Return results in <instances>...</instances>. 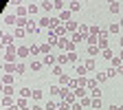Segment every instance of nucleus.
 I'll list each match as a JSON object with an SVG mask.
<instances>
[{
    "label": "nucleus",
    "instance_id": "f257e3e1",
    "mask_svg": "<svg viewBox=\"0 0 123 110\" xmlns=\"http://www.w3.org/2000/svg\"><path fill=\"white\" fill-rule=\"evenodd\" d=\"M51 24H53V18H49V15H42L37 20V26H42V29H51Z\"/></svg>",
    "mask_w": 123,
    "mask_h": 110
},
{
    "label": "nucleus",
    "instance_id": "f03ea898",
    "mask_svg": "<svg viewBox=\"0 0 123 110\" xmlns=\"http://www.w3.org/2000/svg\"><path fill=\"white\" fill-rule=\"evenodd\" d=\"M57 64H59V66L70 64V53H59V55H57Z\"/></svg>",
    "mask_w": 123,
    "mask_h": 110
},
{
    "label": "nucleus",
    "instance_id": "7ed1b4c3",
    "mask_svg": "<svg viewBox=\"0 0 123 110\" xmlns=\"http://www.w3.org/2000/svg\"><path fill=\"white\" fill-rule=\"evenodd\" d=\"M64 26H66V31H68V33H77L81 24H79V22H70V20H68V22H66Z\"/></svg>",
    "mask_w": 123,
    "mask_h": 110
},
{
    "label": "nucleus",
    "instance_id": "20e7f679",
    "mask_svg": "<svg viewBox=\"0 0 123 110\" xmlns=\"http://www.w3.org/2000/svg\"><path fill=\"white\" fill-rule=\"evenodd\" d=\"M2 20H5V24H15L18 26V15H13V13H7Z\"/></svg>",
    "mask_w": 123,
    "mask_h": 110
},
{
    "label": "nucleus",
    "instance_id": "39448f33",
    "mask_svg": "<svg viewBox=\"0 0 123 110\" xmlns=\"http://www.w3.org/2000/svg\"><path fill=\"white\" fill-rule=\"evenodd\" d=\"M55 62H57V57H55V53H51V55H44L42 64H49V66H55Z\"/></svg>",
    "mask_w": 123,
    "mask_h": 110
},
{
    "label": "nucleus",
    "instance_id": "423d86ee",
    "mask_svg": "<svg viewBox=\"0 0 123 110\" xmlns=\"http://www.w3.org/2000/svg\"><path fill=\"white\" fill-rule=\"evenodd\" d=\"M5 73H18V64H13V62H5Z\"/></svg>",
    "mask_w": 123,
    "mask_h": 110
},
{
    "label": "nucleus",
    "instance_id": "0eeeda50",
    "mask_svg": "<svg viewBox=\"0 0 123 110\" xmlns=\"http://www.w3.org/2000/svg\"><path fill=\"white\" fill-rule=\"evenodd\" d=\"M5 55H11V57H18V49H15L13 44H9V46H5Z\"/></svg>",
    "mask_w": 123,
    "mask_h": 110
},
{
    "label": "nucleus",
    "instance_id": "6e6552de",
    "mask_svg": "<svg viewBox=\"0 0 123 110\" xmlns=\"http://www.w3.org/2000/svg\"><path fill=\"white\" fill-rule=\"evenodd\" d=\"M15 15H18V18H26V15H29V7L18 5V13H15Z\"/></svg>",
    "mask_w": 123,
    "mask_h": 110
},
{
    "label": "nucleus",
    "instance_id": "1a4fd4ad",
    "mask_svg": "<svg viewBox=\"0 0 123 110\" xmlns=\"http://www.w3.org/2000/svg\"><path fill=\"white\" fill-rule=\"evenodd\" d=\"M70 15H73V13H70L68 9H64V11H59V15H57V18H59L62 22H68V20H70Z\"/></svg>",
    "mask_w": 123,
    "mask_h": 110
},
{
    "label": "nucleus",
    "instance_id": "9d476101",
    "mask_svg": "<svg viewBox=\"0 0 123 110\" xmlns=\"http://www.w3.org/2000/svg\"><path fill=\"white\" fill-rule=\"evenodd\" d=\"M13 79H15V77H13L11 73H5V75H2V84H5V86H11Z\"/></svg>",
    "mask_w": 123,
    "mask_h": 110
},
{
    "label": "nucleus",
    "instance_id": "9b49d317",
    "mask_svg": "<svg viewBox=\"0 0 123 110\" xmlns=\"http://www.w3.org/2000/svg\"><path fill=\"white\" fill-rule=\"evenodd\" d=\"M86 42H88V46H97V44H99V35H90V33H88Z\"/></svg>",
    "mask_w": 123,
    "mask_h": 110
},
{
    "label": "nucleus",
    "instance_id": "f8f14e48",
    "mask_svg": "<svg viewBox=\"0 0 123 110\" xmlns=\"http://www.w3.org/2000/svg\"><path fill=\"white\" fill-rule=\"evenodd\" d=\"M24 35H26V29H22V26H15V31H13V38H18V40H20V38H24Z\"/></svg>",
    "mask_w": 123,
    "mask_h": 110
},
{
    "label": "nucleus",
    "instance_id": "ddd939ff",
    "mask_svg": "<svg viewBox=\"0 0 123 110\" xmlns=\"http://www.w3.org/2000/svg\"><path fill=\"white\" fill-rule=\"evenodd\" d=\"M13 40H15V38H13V35H9V33H5L2 38H0V42H2L5 46H9V44H13Z\"/></svg>",
    "mask_w": 123,
    "mask_h": 110
},
{
    "label": "nucleus",
    "instance_id": "4468645a",
    "mask_svg": "<svg viewBox=\"0 0 123 110\" xmlns=\"http://www.w3.org/2000/svg\"><path fill=\"white\" fill-rule=\"evenodd\" d=\"M42 66H44V64H42L40 59H33V62H31V64H29V68H31V71H35V73H37V71H40Z\"/></svg>",
    "mask_w": 123,
    "mask_h": 110
},
{
    "label": "nucleus",
    "instance_id": "2eb2a0df",
    "mask_svg": "<svg viewBox=\"0 0 123 110\" xmlns=\"http://www.w3.org/2000/svg\"><path fill=\"white\" fill-rule=\"evenodd\" d=\"M35 31H37L35 20H29V24H26V33H35Z\"/></svg>",
    "mask_w": 123,
    "mask_h": 110
},
{
    "label": "nucleus",
    "instance_id": "dca6fc26",
    "mask_svg": "<svg viewBox=\"0 0 123 110\" xmlns=\"http://www.w3.org/2000/svg\"><path fill=\"white\" fill-rule=\"evenodd\" d=\"M40 7H42L46 13H51V11H53V2H51V0H44V2H42Z\"/></svg>",
    "mask_w": 123,
    "mask_h": 110
},
{
    "label": "nucleus",
    "instance_id": "f3484780",
    "mask_svg": "<svg viewBox=\"0 0 123 110\" xmlns=\"http://www.w3.org/2000/svg\"><path fill=\"white\" fill-rule=\"evenodd\" d=\"M84 66L88 68V73H90V71H95V68H97V64H95V59H92V57H88V59H86V64H84Z\"/></svg>",
    "mask_w": 123,
    "mask_h": 110
},
{
    "label": "nucleus",
    "instance_id": "a211bd4d",
    "mask_svg": "<svg viewBox=\"0 0 123 110\" xmlns=\"http://www.w3.org/2000/svg\"><path fill=\"white\" fill-rule=\"evenodd\" d=\"M79 9H81V5L77 2V0H73V2H68V11H70V13H73V11H79Z\"/></svg>",
    "mask_w": 123,
    "mask_h": 110
},
{
    "label": "nucleus",
    "instance_id": "6ab92c4d",
    "mask_svg": "<svg viewBox=\"0 0 123 110\" xmlns=\"http://www.w3.org/2000/svg\"><path fill=\"white\" fill-rule=\"evenodd\" d=\"M101 57H103V59H105V62H110V59H112V57H114V53H112V51H110V49H105V51H101Z\"/></svg>",
    "mask_w": 123,
    "mask_h": 110
},
{
    "label": "nucleus",
    "instance_id": "aec40b11",
    "mask_svg": "<svg viewBox=\"0 0 123 110\" xmlns=\"http://www.w3.org/2000/svg\"><path fill=\"white\" fill-rule=\"evenodd\" d=\"M70 106H73V104H68V101H64V99L57 101V110H70Z\"/></svg>",
    "mask_w": 123,
    "mask_h": 110
},
{
    "label": "nucleus",
    "instance_id": "412c9836",
    "mask_svg": "<svg viewBox=\"0 0 123 110\" xmlns=\"http://www.w3.org/2000/svg\"><path fill=\"white\" fill-rule=\"evenodd\" d=\"M49 92H51L53 97H59V92H62V86H55V84H53V86L49 88Z\"/></svg>",
    "mask_w": 123,
    "mask_h": 110
},
{
    "label": "nucleus",
    "instance_id": "4be33fe9",
    "mask_svg": "<svg viewBox=\"0 0 123 110\" xmlns=\"http://www.w3.org/2000/svg\"><path fill=\"white\" fill-rule=\"evenodd\" d=\"M26 55H31V49H26V46H20V49H18V57H26Z\"/></svg>",
    "mask_w": 123,
    "mask_h": 110
},
{
    "label": "nucleus",
    "instance_id": "5701e85b",
    "mask_svg": "<svg viewBox=\"0 0 123 110\" xmlns=\"http://www.w3.org/2000/svg\"><path fill=\"white\" fill-rule=\"evenodd\" d=\"M68 84H70V77H68V75H59V86L64 88V86H68Z\"/></svg>",
    "mask_w": 123,
    "mask_h": 110
},
{
    "label": "nucleus",
    "instance_id": "b1692460",
    "mask_svg": "<svg viewBox=\"0 0 123 110\" xmlns=\"http://www.w3.org/2000/svg\"><path fill=\"white\" fill-rule=\"evenodd\" d=\"M66 44H68L66 38H59V40H57V49H59V51H66Z\"/></svg>",
    "mask_w": 123,
    "mask_h": 110
},
{
    "label": "nucleus",
    "instance_id": "393cba45",
    "mask_svg": "<svg viewBox=\"0 0 123 110\" xmlns=\"http://www.w3.org/2000/svg\"><path fill=\"white\" fill-rule=\"evenodd\" d=\"M31 95H33V90H31V88H20V97H24V99H29Z\"/></svg>",
    "mask_w": 123,
    "mask_h": 110
},
{
    "label": "nucleus",
    "instance_id": "a878e982",
    "mask_svg": "<svg viewBox=\"0 0 123 110\" xmlns=\"http://www.w3.org/2000/svg\"><path fill=\"white\" fill-rule=\"evenodd\" d=\"M42 95H44V92H42V90H40V88H37V90H33V95H31V99H33V101H35V104H37V101H40V99H42Z\"/></svg>",
    "mask_w": 123,
    "mask_h": 110
},
{
    "label": "nucleus",
    "instance_id": "bb28decb",
    "mask_svg": "<svg viewBox=\"0 0 123 110\" xmlns=\"http://www.w3.org/2000/svg\"><path fill=\"white\" fill-rule=\"evenodd\" d=\"M15 106H18L20 110H24V108H29V101H26L24 97H20V99H18V104H15Z\"/></svg>",
    "mask_w": 123,
    "mask_h": 110
},
{
    "label": "nucleus",
    "instance_id": "cd10ccee",
    "mask_svg": "<svg viewBox=\"0 0 123 110\" xmlns=\"http://www.w3.org/2000/svg\"><path fill=\"white\" fill-rule=\"evenodd\" d=\"M101 53V49H99V46H88V55L92 57V55H99Z\"/></svg>",
    "mask_w": 123,
    "mask_h": 110
},
{
    "label": "nucleus",
    "instance_id": "c85d7f7f",
    "mask_svg": "<svg viewBox=\"0 0 123 110\" xmlns=\"http://www.w3.org/2000/svg\"><path fill=\"white\" fill-rule=\"evenodd\" d=\"M64 7H66V5L62 2V0H55V2H53V9H55V11H64Z\"/></svg>",
    "mask_w": 123,
    "mask_h": 110
},
{
    "label": "nucleus",
    "instance_id": "c756f323",
    "mask_svg": "<svg viewBox=\"0 0 123 110\" xmlns=\"http://www.w3.org/2000/svg\"><path fill=\"white\" fill-rule=\"evenodd\" d=\"M97 84H99V82H97V79H92V77H90V79H88V86H86V88H88V90H95V88H99Z\"/></svg>",
    "mask_w": 123,
    "mask_h": 110
},
{
    "label": "nucleus",
    "instance_id": "7c9ffc66",
    "mask_svg": "<svg viewBox=\"0 0 123 110\" xmlns=\"http://www.w3.org/2000/svg\"><path fill=\"white\" fill-rule=\"evenodd\" d=\"M88 31H90V35H99V31H101V29H99L97 24H90V26H88Z\"/></svg>",
    "mask_w": 123,
    "mask_h": 110
},
{
    "label": "nucleus",
    "instance_id": "2f4dec72",
    "mask_svg": "<svg viewBox=\"0 0 123 110\" xmlns=\"http://www.w3.org/2000/svg\"><path fill=\"white\" fill-rule=\"evenodd\" d=\"M84 40H86V38L79 33V31H77V33H73V42H75V44H77V42H84Z\"/></svg>",
    "mask_w": 123,
    "mask_h": 110
},
{
    "label": "nucleus",
    "instance_id": "473e14b6",
    "mask_svg": "<svg viewBox=\"0 0 123 110\" xmlns=\"http://www.w3.org/2000/svg\"><path fill=\"white\" fill-rule=\"evenodd\" d=\"M26 64H22V62H18V73H15V75H22V73H26Z\"/></svg>",
    "mask_w": 123,
    "mask_h": 110
},
{
    "label": "nucleus",
    "instance_id": "72a5a7b5",
    "mask_svg": "<svg viewBox=\"0 0 123 110\" xmlns=\"http://www.w3.org/2000/svg\"><path fill=\"white\" fill-rule=\"evenodd\" d=\"M90 97H92V99H101V90H99V88L90 90Z\"/></svg>",
    "mask_w": 123,
    "mask_h": 110
},
{
    "label": "nucleus",
    "instance_id": "f704fd0d",
    "mask_svg": "<svg viewBox=\"0 0 123 110\" xmlns=\"http://www.w3.org/2000/svg\"><path fill=\"white\" fill-rule=\"evenodd\" d=\"M119 31H121L119 24H110V26H108V33H119Z\"/></svg>",
    "mask_w": 123,
    "mask_h": 110
},
{
    "label": "nucleus",
    "instance_id": "c9c22d12",
    "mask_svg": "<svg viewBox=\"0 0 123 110\" xmlns=\"http://www.w3.org/2000/svg\"><path fill=\"white\" fill-rule=\"evenodd\" d=\"M110 64H112V68H117V66H121V64H123V62H121V59H119V57L114 55V57L110 59Z\"/></svg>",
    "mask_w": 123,
    "mask_h": 110
},
{
    "label": "nucleus",
    "instance_id": "e433bc0d",
    "mask_svg": "<svg viewBox=\"0 0 123 110\" xmlns=\"http://www.w3.org/2000/svg\"><path fill=\"white\" fill-rule=\"evenodd\" d=\"M2 106H5V108L13 106V99H11V97H2Z\"/></svg>",
    "mask_w": 123,
    "mask_h": 110
},
{
    "label": "nucleus",
    "instance_id": "4c0bfd02",
    "mask_svg": "<svg viewBox=\"0 0 123 110\" xmlns=\"http://www.w3.org/2000/svg\"><path fill=\"white\" fill-rule=\"evenodd\" d=\"M95 79L101 84V82H105V79H108V75H105V73H97V77H95Z\"/></svg>",
    "mask_w": 123,
    "mask_h": 110
},
{
    "label": "nucleus",
    "instance_id": "58836bf2",
    "mask_svg": "<svg viewBox=\"0 0 123 110\" xmlns=\"http://www.w3.org/2000/svg\"><path fill=\"white\" fill-rule=\"evenodd\" d=\"M2 92H5V97H11V95H13V86H5Z\"/></svg>",
    "mask_w": 123,
    "mask_h": 110
},
{
    "label": "nucleus",
    "instance_id": "ea45409f",
    "mask_svg": "<svg viewBox=\"0 0 123 110\" xmlns=\"http://www.w3.org/2000/svg\"><path fill=\"white\" fill-rule=\"evenodd\" d=\"M90 106L95 108V110H99V108H101L103 104H101V99H92V104H90Z\"/></svg>",
    "mask_w": 123,
    "mask_h": 110
},
{
    "label": "nucleus",
    "instance_id": "a19ab883",
    "mask_svg": "<svg viewBox=\"0 0 123 110\" xmlns=\"http://www.w3.org/2000/svg\"><path fill=\"white\" fill-rule=\"evenodd\" d=\"M26 24H29V20H26V18H18V26L26 29Z\"/></svg>",
    "mask_w": 123,
    "mask_h": 110
},
{
    "label": "nucleus",
    "instance_id": "79ce46f5",
    "mask_svg": "<svg viewBox=\"0 0 123 110\" xmlns=\"http://www.w3.org/2000/svg\"><path fill=\"white\" fill-rule=\"evenodd\" d=\"M77 86H88V79L86 77H77Z\"/></svg>",
    "mask_w": 123,
    "mask_h": 110
},
{
    "label": "nucleus",
    "instance_id": "37998d69",
    "mask_svg": "<svg viewBox=\"0 0 123 110\" xmlns=\"http://www.w3.org/2000/svg\"><path fill=\"white\" fill-rule=\"evenodd\" d=\"M77 62H79V55L73 51V53H70V64H77Z\"/></svg>",
    "mask_w": 123,
    "mask_h": 110
},
{
    "label": "nucleus",
    "instance_id": "c03bdc74",
    "mask_svg": "<svg viewBox=\"0 0 123 110\" xmlns=\"http://www.w3.org/2000/svg\"><path fill=\"white\" fill-rule=\"evenodd\" d=\"M37 13V5H29V15H35Z\"/></svg>",
    "mask_w": 123,
    "mask_h": 110
},
{
    "label": "nucleus",
    "instance_id": "a18cd8bd",
    "mask_svg": "<svg viewBox=\"0 0 123 110\" xmlns=\"http://www.w3.org/2000/svg\"><path fill=\"white\" fill-rule=\"evenodd\" d=\"M86 73H88V68H86V66H77V75H81V77H84Z\"/></svg>",
    "mask_w": 123,
    "mask_h": 110
},
{
    "label": "nucleus",
    "instance_id": "49530a36",
    "mask_svg": "<svg viewBox=\"0 0 123 110\" xmlns=\"http://www.w3.org/2000/svg\"><path fill=\"white\" fill-rule=\"evenodd\" d=\"M70 110H84V106H81V101H75V104L70 106Z\"/></svg>",
    "mask_w": 123,
    "mask_h": 110
},
{
    "label": "nucleus",
    "instance_id": "de8ad7c7",
    "mask_svg": "<svg viewBox=\"0 0 123 110\" xmlns=\"http://www.w3.org/2000/svg\"><path fill=\"white\" fill-rule=\"evenodd\" d=\"M44 108H46V110H57V104H55V101H49Z\"/></svg>",
    "mask_w": 123,
    "mask_h": 110
},
{
    "label": "nucleus",
    "instance_id": "09e8293b",
    "mask_svg": "<svg viewBox=\"0 0 123 110\" xmlns=\"http://www.w3.org/2000/svg\"><path fill=\"white\" fill-rule=\"evenodd\" d=\"M53 75H64V73H62V66H59V64H55V66H53Z\"/></svg>",
    "mask_w": 123,
    "mask_h": 110
},
{
    "label": "nucleus",
    "instance_id": "8fccbe9b",
    "mask_svg": "<svg viewBox=\"0 0 123 110\" xmlns=\"http://www.w3.org/2000/svg\"><path fill=\"white\" fill-rule=\"evenodd\" d=\"M110 13H119V2H112L110 5Z\"/></svg>",
    "mask_w": 123,
    "mask_h": 110
},
{
    "label": "nucleus",
    "instance_id": "3c124183",
    "mask_svg": "<svg viewBox=\"0 0 123 110\" xmlns=\"http://www.w3.org/2000/svg\"><path fill=\"white\" fill-rule=\"evenodd\" d=\"M90 104H92V99H90V97H84V99H81V106H84V108H88Z\"/></svg>",
    "mask_w": 123,
    "mask_h": 110
},
{
    "label": "nucleus",
    "instance_id": "603ef678",
    "mask_svg": "<svg viewBox=\"0 0 123 110\" xmlns=\"http://www.w3.org/2000/svg\"><path fill=\"white\" fill-rule=\"evenodd\" d=\"M105 75H108V77H114V75H117V68H108Z\"/></svg>",
    "mask_w": 123,
    "mask_h": 110
},
{
    "label": "nucleus",
    "instance_id": "864d4df0",
    "mask_svg": "<svg viewBox=\"0 0 123 110\" xmlns=\"http://www.w3.org/2000/svg\"><path fill=\"white\" fill-rule=\"evenodd\" d=\"M37 53H40V44L37 46H31V55H37Z\"/></svg>",
    "mask_w": 123,
    "mask_h": 110
},
{
    "label": "nucleus",
    "instance_id": "5fc2aeb1",
    "mask_svg": "<svg viewBox=\"0 0 123 110\" xmlns=\"http://www.w3.org/2000/svg\"><path fill=\"white\" fill-rule=\"evenodd\" d=\"M31 110H46V108H42V106H40V101H37V104L31 106Z\"/></svg>",
    "mask_w": 123,
    "mask_h": 110
},
{
    "label": "nucleus",
    "instance_id": "6e6d98bb",
    "mask_svg": "<svg viewBox=\"0 0 123 110\" xmlns=\"http://www.w3.org/2000/svg\"><path fill=\"white\" fill-rule=\"evenodd\" d=\"M117 75H123V64H121V66H117Z\"/></svg>",
    "mask_w": 123,
    "mask_h": 110
},
{
    "label": "nucleus",
    "instance_id": "4d7b16f0",
    "mask_svg": "<svg viewBox=\"0 0 123 110\" xmlns=\"http://www.w3.org/2000/svg\"><path fill=\"white\" fill-rule=\"evenodd\" d=\"M108 110H119V106H108Z\"/></svg>",
    "mask_w": 123,
    "mask_h": 110
},
{
    "label": "nucleus",
    "instance_id": "13d9d810",
    "mask_svg": "<svg viewBox=\"0 0 123 110\" xmlns=\"http://www.w3.org/2000/svg\"><path fill=\"white\" fill-rule=\"evenodd\" d=\"M117 57H119V59H121V62H123V49H121V53H119V55H117Z\"/></svg>",
    "mask_w": 123,
    "mask_h": 110
},
{
    "label": "nucleus",
    "instance_id": "bf43d9fd",
    "mask_svg": "<svg viewBox=\"0 0 123 110\" xmlns=\"http://www.w3.org/2000/svg\"><path fill=\"white\" fill-rule=\"evenodd\" d=\"M119 26H121V29H123V18H121V20H119Z\"/></svg>",
    "mask_w": 123,
    "mask_h": 110
},
{
    "label": "nucleus",
    "instance_id": "052dcab7",
    "mask_svg": "<svg viewBox=\"0 0 123 110\" xmlns=\"http://www.w3.org/2000/svg\"><path fill=\"white\" fill-rule=\"evenodd\" d=\"M119 44H121V49H123V38H121V40H119Z\"/></svg>",
    "mask_w": 123,
    "mask_h": 110
},
{
    "label": "nucleus",
    "instance_id": "680f3d73",
    "mask_svg": "<svg viewBox=\"0 0 123 110\" xmlns=\"http://www.w3.org/2000/svg\"><path fill=\"white\" fill-rule=\"evenodd\" d=\"M108 2H110V5H112V2H117V0H108Z\"/></svg>",
    "mask_w": 123,
    "mask_h": 110
},
{
    "label": "nucleus",
    "instance_id": "e2e57ef3",
    "mask_svg": "<svg viewBox=\"0 0 123 110\" xmlns=\"http://www.w3.org/2000/svg\"><path fill=\"white\" fill-rule=\"evenodd\" d=\"M77 2H79V0H77Z\"/></svg>",
    "mask_w": 123,
    "mask_h": 110
}]
</instances>
